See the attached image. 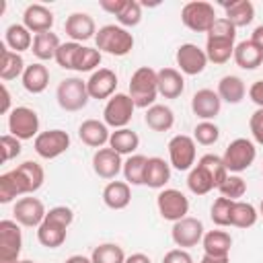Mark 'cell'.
<instances>
[{
  "label": "cell",
  "instance_id": "cell-1",
  "mask_svg": "<svg viewBox=\"0 0 263 263\" xmlns=\"http://www.w3.org/2000/svg\"><path fill=\"white\" fill-rule=\"evenodd\" d=\"M234 39H236V27L226 16L216 18L212 29L208 31V41H205L208 62L226 64L234 55Z\"/></svg>",
  "mask_w": 263,
  "mask_h": 263
},
{
  "label": "cell",
  "instance_id": "cell-2",
  "mask_svg": "<svg viewBox=\"0 0 263 263\" xmlns=\"http://www.w3.org/2000/svg\"><path fill=\"white\" fill-rule=\"evenodd\" d=\"M74 220V212L66 205H55L45 214V220L37 226V240L47 249H58L66 240L68 226Z\"/></svg>",
  "mask_w": 263,
  "mask_h": 263
},
{
  "label": "cell",
  "instance_id": "cell-3",
  "mask_svg": "<svg viewBox=\"0 0 263 263\" xmlns=\"http://www.w3.org/2000/svg\"><path fill=\"white\" fill-rule=\"evenodd\" d=\"M158 95V76L150 66L138 68L129 78V97L136 107L148 109L154 105Z\"/></svg>",
  "mask_w": 263,
  "mask_h": 263
},
{
  "label": "cell",
  "instance_id": "cell-4",
  "mask_svg": "<svg viewBox=\"0 0 263 263\" xmlns=\"http://www.w3.org/2000/svg\"><path fill=\"white\" fill-rule=\"evenodd\" d=\"M97 49L109 55H127L134 49V35L121 25H105L95 35Z\"/></svg>",
  "mask_w": 263,
  "mask_h": 263
},
{
  "label": "cell",
  "instance_id": "cell-5",
  "mask_svg": "<svg viewBox=\"0 0 263 263\" xmlns=\"http://www.w3.org/2000/svg\"><path fill=\"white\" fill-rule=\"evenodd\" d=\"M55 99L64 111H80L82 107H86L90 95H88L86 82L78 76H72V78H64L58 84Z\"/></svg>",
  "mask_w": 263,
  "mask_h": 263
},
{
  "label": "cell",
  "instance_id": "cell-6",
  "mask_svg": "<svg viewBox=\"0 0 263 263\" xmlns=\"http://www.w3.org/2000/svg\"><path fill=\"white\" fill-rule=\"evenodd\" d=\"M255 156H257L255 144L247 138H236L226 146L222 160L228 173H242L255 162Z\"/></svg>",
  "mask_w": 263,
  "mask_h": 263
},
{
  "label": "cell",
  "instance_id": "cell-7",
  "mask_svg": "<svg viewBox=\"0 0 263 263\" xmlns=\"http://www.w3.org/2000/svg\"><path fill=\"white\" fill-rule=\"evenodd\" d=\"M181 21L187 29H191L195 33H208L212 29V25L216 23V10L210 2L193 0V2H187L183 6Z\"/></svg>",
  "mask_w": 263,
  "mask_h": 263
},
{
  "label": "cell",
  "instance_id": "cell-8",
  "mask_svg": "<svg viewBox=\"0 0 263 263\" xmlns=\"http://www.w3.org/2000/svg\"><path fill=\"white\" fill-rule=\"evenodd\" d=\"M134 109H136V105H134L129 95L115 92L103 109V119H105L107 125H111L115 129H121V127H127V123L132 121Z\"/></svg>",
  "mask_w": 263,
  "mask_h": 263
},
{
  "label": "cell",
  "instance_id": "cell-9",
  "mask_svg": "<svg viewBox=\"0 0 263 263\" xmlns=\"http://www.w3.org/2000/svg\"><path fill=\"white\" fill-rule=\"evenodd\" d=\"M21 247V224L16 220H0V263H18Z\"/></svg>",
  "mask_w": 263,
  "mask_h": 263
},
{
  "label": "cell",
  "instance_id": "cell-10",
  "mask_svg": "<svg viewBox=\"0 0 263 263\" xmlns=\"http://www.w3.org/2000/svg\"><path fill=\"white\" fill-rule=\"evenodd\" d=\"M8 132L18 140H31L39 136V117L29 107H14L8 115Z\"/></svg>",
  "mask_w": 263,
  "mask_h": 263
},
{
  "label": "cell",
  "instance_id": "cell-11",
  "mask_svg": "<svg viewBox=\"0 0 263 263\" xmlns=\"http://www.w3.org/2000/svg\"><path fill=\"white\" fill-rule=\"evenodd\" d=\"M33 148L41 158L51 160V158L62 156L70 148V136L64 129H47L35 138Z\"/></svg>",
  "mask_w": 263,
  "mask_h": 263
},
{
  "label": "cell",
  "instance_id": "cell-12",
  "mask_svg": "<svg viewBox=\"0 0 263 263\" xmlns=\"http://www.w3.org/2000/svg\"><path fill=\"white\" fill-rule=\"evenodd\" d=\"M156 208L164 220L179 222L189 212V199L179 189H162L156 197Z\"/></svg>",
  "mask_w": 263,
  "mask_h": 263
},
{
  "label": "cell",
  "instance_id": "cell-13",
  "mask_svg": "<svg viewBox=\"0 0 263 263\" xmlns=\"http://www.w3.org/2000/svg\"><path fill=\"white\" fill-rule=\"evenodd\" d=\"M168 158L177 171H191L195 164V140L179 134L168 142Z\"/></svg>",
  "mask_w": 263,
  "mask_h": 263
},
{
  "label": "cell",
  "instance_id": "cell-14",
  "mask_svg": "<svg viewBox=\"0 0 263 263\" xmlns=\"http://www.w3.org/2000/svg\"><path fill=\"white\" fill-rule=\"evenodd\" d=\"M203 224L197 220V218H189L185 216L183 220L175 222L173 224V230H171V236H173V242L181 249H189V247H195L201 238H203Z\"/></svg>",
  "mask_w": 263,
  "mask_h": 263
},
{
  "label": "cell",
  "instance_id": "cell-15",
  "mask_svg": "<svg viewBox=\"0 0 263 263\" xmlns=\"http://www.w3.org/2000/svg\"><path fill=\"white\" fill-rule=\"evenodd\" d=\"M12 214H14V220L21 226L33 228V226H39L45 220L47 212H45V205H43L41 199H37V197H21L12 208Z\"/></svg>",
  "mask_w": 263,
  "mask_h": 263
},
{
  "label": "cell",
  "instance_id": "cell-16",
  "mask_svg": "<svg viewBox=\"0 0 263 263\" xmlns=\"http://www.w3.org/2000/svg\"><path fill=\"white\" fill-rule=\"evenodd\" d=\"M205 64H208L205 49H199L195 43H183L177 49V66L181 68L183 74L189 76L201 74L205 70Z\"/></svg>",
  "mask_w": 263,
  "mask_h": 263
},
{
  "label": "cell",
  "instance_id": "cell-17",
  "mask_svg": "<svg viewBox=\"0 0 263 263\" xmlns=\"http://www.w3.org/2000/svg\"><path fill=\"white\" fill-rule=\"evenodd\" d=\"M90 99H111L117 88V74L109 68H99L86 80Z\"/></svg>",
  "mask_w": 263,
  "mask_h": 263
},
{
  "label": "cell",
  "instance_id": "cell-18",
  "mask_svg": "<svg viewBox=\"0 0 263 263\" xmlns=\"http://www.w3.org/2000/svg\"><path fill=\"white\" fill-rule=\"evenodd\" d=\"M220 107H222V99L212 88H201L191 99V109H193L195 117H199L201 121L214 119L220 113Z\"/></svg>",
  "mask_w": 263,
  "mask_h": 263
},
{
  "label": "cell",
  "instance_id": "cell-19",
  "mask_svg": "<svg viewBox=\"0 0 263 263\" xmlns=\"http://www.w3.org/2000/svg\"><path fill=\"white\" fill-rule=\"evenodd\" d=\"M92 171L101 179H115L119 171H123L121 154L113 148H99L92 156Z\"/></svg>",
  "mask_w": 263,
  "mask_h": 263
},
{
  "label": "cell",
  "instance_id": "cell-20",
  "mask_svg": "<svg viewBox=\"0 0 263 263\" xmlns=\"http://www.w3.org/2000/svg\"><path fill=\"white\" fill-rule=\"evenodd\" d=\"M66 35L72 39V41H86L90 37L97 35V27H95V18L86 12H72L68 18H66Z\"/></svg>",
  "mask_w": 263,
  "mask_h": 263
},
{
  "label": "cell",
  "instance_id": "cell-21",
  "mask_svg": "<svg viewBox=\"0 0 263 263\" xmlns=\"http://www.w3.org/2000/svg\"><path fill=\"white\" fill-rule=\"evenodd\" d=\"M23 25L39 35V33H45V31H51V25H53V12L43 6V4H29L23 12Z\"/></svg>",
  "mask_w": 263,
  "mask_h": 263
},
{
  "label": "cell",
  "instance_id": "cell-22",
  "mask_svg": "<svg viewBox=\"0 0 263 263\" xmlns=\"http://www.w3.org/2000/svg\"><path fill=\"white\" fill-rule=\"evenodd\" d=\"M78 136L80 140L90 146V148H103V144L109 142V129H107V123L105 121H99V119H84L78 127Z\"/></svg>",
  "mask_w": 263,
  "mask_h": 263
},
{
  "label": "cell",
  "instance_id": "cell-23",
  "mask_svg": "<svg viewBox=\"0 0 263 263\" xmlns=\"http://www.w3.org/2000/svg\"><path fill=\"white\" fill-rule=\"evenodd\" d=\"M29 193L27 181L18 173V168H12L4 175H0V203H10L16 195Z\"/></svg>",
  "mask_w": 263,
  "mask_h": 263
},
{
  "label": "cell",
  "instance_id": "cell-24",
  "mask_svg": "<svg viewBox=\"0 0 263 263\" xmlns=\"http://www.w3.org/2000/svg\"><path fill=\"white\" fill-rule=\"evenodd\" d=\"M156 76H158V95H162L164 99H177L185 90V80L179 70L162 68L156 72Z\"/></svg>",
  "mask_w": 263,
  "mask_h": 263
},
{
  "label": "cell",
  "instance_id": "cell-25",
  "mask_svg": "<svg viewBox=\"0 0 263 263\" xmlns=\"http://www.w3.org/2000/svg\"><path fill=\"white\" fill-rule=\"evenodd\" d=\"M103 201L111 210H123L132 201V189L125 181H109L103 189Z\"/></svg>",
  "mask_w": 263,
  "mask_h": 263
},
{
  "label": "cell",
  "instance_id": "cell-26",
  "mask_svg": "<svg viewBox=\"0 0 263 263\" xmlns=\"http://www.w3.org/2000/svg\"><path fill=\"white\" fill-rule=\"evenodd\" d=\"M171 179V166L160 156H150L144 171V185L152 189H162Z\"/></svg>",
  "mask_w": 263,
  "mask_h": 263
},
{
  "label": "cell",
  "instance_id": "cell-27",
  "mask_svg": "<svg viewBox=\"0 0 263 263\" xmlns=\"http://www.w3.org/2000/svg\"><path fill=\"white\" fill-rule=\"evenodd\" d=\"M232 58H234L236 66L242 68V70H255L263 64V51L251 39L240 41L238 45H234V55Z\"/></svg>",
  "mask_w": 263,
  "mask_h": 263
},
{
  "label": "cell",
  "instance_id": "cell-28",
  "mask_svg": "<svg viewBox=\"0 0 263 263\" xmlns=\"http://www.w3.org/2000/svg\"><path fill=\"white\" fill-rule=\"evenodd\" d=\"M21 78H23L25 90L31 92V95L43 92V90L47 88V84H49V72H47V68H45L43 64H39V62L27 66Z\"/></svg>",
  "mask_w": 263,
  "mask_h": 263
},
{
  "label": "cell",
  "instance_id": "cell-29",
  "mask_svg": "<svg viewBox=\"0 0 263 263\" xmlns=\"http://www.w3.org/2000/svg\"><path fill=\"white\" fill-rule=\"evenodd\" d=\"M201 245H203L205 255H212V257H228L230 247H232V236L226 230H210V232L203 234Z\"/></svg>",
  "mask_w": 263,
  "mask_h": 263
},
{
  "label": "cell",
  "instance_id": "cell-30",
  "mask_svg": "<svg viewBox=\"0 0 263 263\" xmlns=\"http://www.w3.org/2000/svg\"><path fill=\"white\" fill-rule=\"evenodd\" d=\"M226 10V18L238 29V27H247L253 23L255 18V6L249 0H234V2H224L222 4Z\"/></svg>",
  "mask_w": 263,
  "mask_h": 263
},
{
  "label": "cell",
  "instance_id": "cell-31",
  "mask_svg": "<svg viewBox=\"0 0 263 263\" xmlns=\"http://www.w3.org/2000/svg\"><path fill=\"white\" fill-rule=\"evenodd\" d=\"M144 121L146 125L152 129V132H168L175 123V113L171 107L166 105H152L146 109V115H144Z\"/></svg>",
  "mask_w": 263,
  "mask_h": 263
},
{
  "label": "cell",
  "instance_id": "cell-32",
  "mask_svg": "<svg viewBox=\"0 0 263 263\" xmlns=\"http://www.w3.org/2000/svg\"><path fill=\"white\" fill-rule=\"evenodd\" d=\"M60 37L55 35V33H51V31H45V33H39V35H35L33 37V47H31V51H33V55L37 58V60H41V62H45V60H55V53H58V49H60Z\"/></svg>",
  "mask_w": 263,
  "mask_h": 263
},
{
  "label": "cell",
  "instance_id": "cell-33",
  "mask_svg": "<svg viewBox=\"0 0 263 263\" xmlns=\"http://www.w3.org/2000/svg\"><path fill=\"white\" fill-rule=\"evenodd\" d=\"M216 92H218V97H220L222 101H226V103H230V105H236V103H240V101L245 99L247 88H245V82H242L238 76L228 74V76H222V78H220Z\"/></svg>",
  "mask_w": 263,
  "mask_h": 263
},
{
  "label": "cell",
  "instance_id": "cell-34",
  "mask_svg": "<svg viewBox=\"0 0 263 263\" xmlns=\"http://www.w3.org/2000/svg\"><path fill=\"white\" fill-rule=\"evenodd\" d=\"M2 49V62H0V78L2 80H14L18 76H23L25 72V62L21 58V53L12 51V49H6V43L0 45Z\"/></svg>",
  "mask_w": 263,
  "mask_h": 263
},
{
  "label": "cell",
  "instance_id": "cell-35",
  "mask_svg": "<svg viewBox=\"0 0 263 263\" xmlns=\"http://www.w3.org/2000/svg\"><path fill=\"white\" fill-rule=\"evenodd\" d=\"M140 146V138L136 132H132L129 127H121V129H115L111 132L109 136V148H113L115 152L119 154H134L136 148Z\"/></svg>",
  "mask_w": 263,
  "mask_h": 263
},
{
  "label": "cell",
  "instance_id": "cell-36",
  "mask_svg": "<svg viewBox=\"0 0 263 263\" xmlns=\"http://www.w3.org/2000/svg\"><path fill=\"white\" fill-rule=\"evenodd\" d=\"M4 43L12 51L21 53V51L33 47V37H31V31L25 25H10L4 33Z\"/></svg>",
  "mask_w": 263,
  "mask_h": 263
},
{
  "label": "cell",
  "instance_id": "cell-37",
  "mask_svg": "<svg viewBox=\"0 0 263 263\" xmlns=\"http://www.w3.org/2000/svg\"><path fill=\"white\" fill-rule=\"evenodd\" d=\"M257 218H259V212L255 210L253 203L234 201L232 214H230V226H236V228H251V226H255Z\"/></svg>",
  "mask_w": 263,
  "mask_h": 263
},
{
  "label": "cell",
  "instance_id": "cell-38",
  "mask_svg": "<svg viewBox=\"0 0 263 263\" xmlns=\"http://www.w3.org/2000/svg\"><path fill=\"white\" fill-rule=\"evenodd\" d=\"M148 158L144 154H132L123 162V177L129 185H144V171H146Z\"/></svg>",
  "mask_w": 263,
  "mask_h": 263
},
{
  "label": "cell",
  "instance_id": "cell-39",
  "mask_svg": "<svg viewBox=\"0 0 263 263\" xmlns=\"http://www.w3.org/2000/svg\"><path fill=\"white\" fill-rule=\"evenodd\" d=\"M187 187H189V191L195 193V195H205V193H210L216 185H214L210 173H208L205 168H201L199 164H195V166L189 171V175H187Z\"/></svg>",
  "mask_w": 263,
  "mask_h": 263
},
{
  "label": "cell",
  "instance_id": "cell-40",
  "mask_svg": "<svg viewBox=\"0 0 263 263\" xmlns=\"http://www.w3.org/2000/svg\"><path fill=\"white\" fill-rule=\"evenodd\" d=\"M90 261L92 263H125V253L115 242H103L92 249Z\"/></svg>",
  "mask_w": 263,
  "mask_h": 263
},
{
  "label": "cell",
  "instance_id": "cell-41",
  "mask_svg": "<svg viewBox=\"0 0 263 263\" xmlns=\"http://www.w3.org/2000/svg\"><path fill=\"white\" fill-rule=\"evenodd\" d=\"M16 168H18V173L23 175V179L27 181L29 193H35V191L43 185V181H45V171H43V166H41L39 162H35V160H25V162L18 164Z\"/></svg>",
  "mask_w": 263,
  "mask_h": 263
},
{
  "label": "cell",
  "instance_id": "cell-42",
  "mask_svg": "<svg viewBox=\"0 0 263 263\" xmlns=\"http://www.w3.org/2000/svg\"><path fill=\"white\" fill-rule=\"evenodd\" d=\"M197 164L210 173V177H212V181H214L216 187H220V185L224 183V179L228 177V171H226V164H224L222 156H216V154H203V156L197 160Z\"/></svg>",
  "mask_w": 263,
  "mask_h": 263
},
{
  "label": "cell",
  "instance_id": "cell-43",
  "mask_svg": "<svg viewBox=\"0 0 263 263\" xmlns=\"http://www.w3.org/2000/svg\"><path fill=\"white\" fill-rule=\"evenodd\" d=\"M232 205H234L232 199H228V197H218V199L212 203V210H210L212 222H214L216 226H230Z\"/></svg>",
  "mask_w": 263,
  "mask_h": 263
},
{
  "label": "cell",
  "instance_id": "cell-44",
  "mask_svg": "<svg viewBox=\"0 0 263 263\" xmlns=\"http://www.w3.org/2000/svg\"><path fill=\"white\" fill-rule=\"evenodd\" d=\"M218 191L222 193V197H228L232 201H238V197H242L247 193V183L238 175H228L224 179V183L218 187Z\"/></svg>",
  "mask_w": 263,
  "mask_h": 263
},
{
  "label": "cell",
  "instance_id": "cell-45",
  "mask_svg": "<svg viewBox=\"0 0 263 263\" xmlns=\"http://www.w3.org/2000/svg\"><path fill=\"white\" fill-rule=\"evenodd\" d=\"M80 43L76 41H68V43H62L58 53H55V62L60 68L64 70H74V64H76V58H78V51H80Z\"/></svg>",
  "mask_w": 263,
  "mask_h": 263
},
{
  "label": "cell",
  "instance_id": "cell-46",
  "mask_svg": "<svg viewBox=\"0 0 263 263\" xmlns=\"http://www.w3.org/2000/svg\"><path fill=\"white\" fill-rule=\"evenodd\" d=\"M101 64V51L97 47H80L74 70L76 72H90Z\"/></svg>",
  "mask_w": 263,
  "mask_h": 263
},
{
  "label": "cell",
  "instance_id": "cell-47",
  "mask_svg": "<svg viewBox=\"0 0 263 263\" xmlns=\"http://www.w3.org/2000/svg\"><path fill=\"white\" fill-rule=\"evenodd\" d=\"M218 138H220V129L212 121H199L193 129V140L201 146H212L218 142Z\"/></svg>",
  "mask_w": 263,
  "mask_h": 263
},
{
  "label": "cell",
  "instance_id": "cell-48",
  "mask_svg": "<svg viewBox=\"0 0 263 263\" xmlns=\"http://www.w3.org/2000/svg\"><path fill=\"white\" fill-rule=\"evenodd\" d=\"M117 21H119V25L123 29L125 27H136L142 21V4L136 2V0H127L125 8L117 14Z\"/></svg>",
  "mask_w": 263,
  "mask_h": 263
},
{
  "label": "cell",
  "instance_id": "cell-49",
  "mask_svg": "<svg viewBox=\"0 0 263 263\" xmlns=\"http://www.w3.org/2000/svg\"><path fill=\"white\" fill-rule=\"evenodd\" d=\"M0 150H2V160L8 162V160H12V158H16L21 154V150H23L21 148V140L14 138L12 134H4L0 138Z\"/></svg>",
  "mask_w": 263,
  "mask_h": 263
},
{
  "label": "cell",
  "instance_id": "cell-50",
  "mask_svg": "<svg viewBox=\"0 0 263 263\" xmlns=\"http://www.w3.org/2000/svg\"><path fill=\"white\" fill-rule=\"evenodd\" d=\"M249 129L255 138L257 144H263V107H259L257 111H253L251 119H249Z\"/></svg>",
  "mask_w": 263,
  "mask_h": 263
},
{
  "label": "cell",
  "instance_id": "cell-51",
  "mask_svg": "<svg viewBox=\"0 0 263 263\" xmlns=\"http://www.w3.org/2000/svg\"><path fill=\"white\" fill-rule=\"evenodd\" d=\"M162 263H193V257L185 249H173L162 257Z\"/></svg>",
  "mask_w": 263,
  "mask_h": 263
},
{
  "label": "cell",
  "instance_id": "cell-52",
  "mask_svg": "<svg viewBox=\"0 0 263 263\" xmlns=\"http://www.w3.org/2000/svg\"><path fill=\"white\" fill-rule=\"evenodd\" d=\"M125 4H127V0H101V8L113 16H117L125 8Z\"/></svg>",
  "mask_w": 263,
  "mask_h": 263
},
{
  "label": "cell",
  "instance_id": "cell-53",
  "mask_svg": "<svg viewBox=\"0 0 263 263\" xmlns=\"http://www.w3.org/2000/svg\"><path fill=\"white\" fill-rule=\"evenodd\" d=\"M249 99L257 105V107H263V80H257L251 84L249 88Z\"/></svg>",
  "mask_w": 263,
  "mask_h": 263
},
{
  "label": "cell",
  "instance_id": "cell-54",
  "mask_svg": "<svg viewBox=\"0 0 263 263\" xmlns=\"http://www.w3.org/2000/svg\"><path fill=\"white\" fill-rule=\"evenodd\" d=\"M0 92H2V105H0V113H10V92L6 88V84L0 86Z\"/></svg>",
  "mask_w": 263,
  "mask_h": 263
},
{
  "label": "cell",
  "instance_id": "cell-55",
  "mask_svg": "<svg viewBox=\"0 0 263 263\" xmlns=\"http://www.w3.org/2000/svg\"><path fill=\"white\" fill-rule=\"evenodd\" d=\"M251 41L263 51V25H259V27H255V31L251 33Z\"/></svg>",
  "mask_w": 263,
  "mask_h": 263
},
{
  "label": "cell",
  "instance_id": "cell-56",
  "mask_svg": "<svg viewBox=\"0 0 263 263\" xmlns=\"http://www.w3.org/2000/svg\"><path fill=\"white\" fill-rule=\"evenodd\" d=\"M125 263H152V261H150V257L144 255V253H134V255L125 257Z\"/></svg>",
  "mask_w": 263,
  "mask_h": 263
},
{
  "label": "cell",
  "instance_id": "cell-57",
  "mask_svg": "<svg viewBox=\"0 0 263 263\" xmlns=\"http://www.w3.org/2000/svg\"><path fill=\"white\" fill-rule=\"evenodd\" d=\"M199 263H230L228 257H212V255H203V259Z\"/></svg>",
  "mask_w": 263,
  "mask_h": 263
},
{
  "label": "cell",
  "instance_id": "cell-58",
  "mask_svg": "<svg viewBox=\"0 0 263 263\" xmlns=\"http://www.w3.org/2000/svg\"><path fill=\"white\" fill-rule=\"evenodd\" d=\"M64 263H92L88 257H84V255H72V257H68Z\"/></svg>",
  "mask_w": 263,
  "mask_h": 263
},
{
  "label": "cell",
  "instance_id": "cell-59",
  "mask_svg": "<svg viewBox=\"0 0 263 263\" xmlns=\"http://www.w3.org/2000/svg\"><path fill=\"white\" fill-rule=\"evenodd\" d=\"M18 263H35V261H31V259H25V261H18Z\"/></svg>",
  "mask_w": 263,
  "mask_h": 263
},
{
  "label": "cell",
  "instance_id": "cell-60",
  "mask_svg": "<svg viewBox=\"0 0 263 263\" xmlns=\"http://www.w3.org/2000/svg\"><path fill=\"white\" fill-rule=\"evenodd\" d=\"M259 214L263 216V201H261V205H259Z\"/></svg>",
  "mask_w": 263,
  "mask_h": 263
}]
</instances>
